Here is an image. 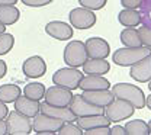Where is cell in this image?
Listing matches in <instances>:
<instances>
[{
	"label": "cell",
	"instance_id": "obj_5",
	"mask_svg": "<svg viewBox=\"0 0 151 135\" xmlns=\"http://www.w3.org/2000/svg\"><path fill=\"white\" fill-rule=\"evenodd\" d=\"M7 134L10 135H28L32 132V118L23 115L18 111L9 112L6 116Z\"/></svg>",
	"mask_w": 151,
	"mask_h": 135
},
{
	"label": "cell",
	"instance_id": "obj_39",
	"mask_svg": "<svg viewBox=\"0 0 151 135\" xmlns=\"http://www.w3.org/2000/svg\"><path fill=\"white\" fill-rule=\"evenodd\" d=\"M145 106H147V108L151 111V95L145 97Z\"/></svg>",
	"mask_w": 151,
	"mask_h": 135
},
{
	"label": "cell",
	"instance_id": "obj_13",
	"mask_svg": "<svg viewBox=\"0 0 151 135\" xmlns=\"http://www.w3.org/2000/svg\"><path fill=\"white\" fill-rule=\"evenodd\" d=\"M39 112L45 113L48 116H52L55 119H60L63 122H76L77 116L73 113V111L70 108H63V106H52L47 102L39 103Z\"/></svg>",
	"mask_w": 151,
	"mask_h": 135
},
{
	"label": "cell",
	"instance_id": "obj_6",
	"mask_svg": "<svg viewBox=\"0 0 151 135\" xmlns=\"http://www.w3.org/2000/svg\"><path fill=\"white\" fill-rule=\"evenodd\" d=\"M83 78V73L74 68V67H64V68H60L57 70L52 76V83L57 86H61V87H65L68 90H76L78 89V84H80V80Z\"/></svg>",
	"mask_w": 151,
	"mask_h": 135
},
{
	"label": "cell",
	"instance_id": "obj_27",
	"mask_svg": "<svg viewBox=\"0 0 151 135\" xmlns=\"http://www.w3.org/2000/svg\"><path fill=\"white\" fill-rule=\"evenodd\" d=\"M13 45H15V37L12 34H7V32L0 34V55L9 54Z\"/></svg>",
	"mask_w": 151,
	"mask_h": 135
},
{
	"label": "cell",
	"instance_id": "obj_24",
	"mask_svg": "<svg viewBox=\"0 0 151 135\" xmlns=\"http://www.w3.org/2000/svg\"><path fill=\"white\" fill-rule=\"evenodd\" d=\"M121 42L124 44V47H141V39H139V34H138V29L135 28H125L122 32H121Z\"/></svg>",
	"mask_w": 151,
	"mask_h": 135
},
{
	"label": "cell",
	"instance_id": "obj_31",
	"mask_svg": "<svg viewBox=\"0 0 151 135\" xmlns=\"http://www.w3.org/2000/svg\"><path fill=\"white\" fill-rule=\"evenodd\" d=\"M84 135H111V128L109 126H96L83 131Z\"/></svg>",
	"mask_w": 151,
	"mask_h": 135
},
{
	"label": "cell",
	"instance_id": "obj_42",
	"mask_svg": "<svg viewBox=\"0 0 151 135\" xmlns=\"http://www.w3.org/2000/svg\"><path fill=\"white\" fill-rule=\"evenodd\" d=\"M148 129H150V134H151V121L148 122Z\"/></svg>",
	"mask_w": 151,
	"mask_h": 135
},
{
	"label": "cell",
	"instance_id": "obj_16",
	"mask_svg": "<svg viewBox=\"0 0 151 135\" xmlns=\"http://www.w3.org/2000/svg\"><path fill=\"white\" fill-rule=\"evenodd\" d=\"M81 96H83V99H86L87 102H90L92 105L100 106V108H106L115 99L112 90H109V89H103V90H87V92H83Z\"/></svg>",
	"mask_w": 151,
	"mask_h": 135
},
{
	"label": "cell",
	"instance_id": "obj_7",
	"mask_svg": "<svg viewBox=\"0 0 151 135\" xmlns=\"http://www.w3.org/2000/svg\"><path fill=\"white\" fill-rule=\"evenodd\" d=\"M64 122L45 113H37L32 118V126L38 135H55Z\"/></svg>",
	"mask_w": 151,
	"mask_h": 135
},
{
	"label": "cell",
	"instance_id": "obj_29",
	"mask_svg": "<svg viewBox=\"0 0 151 135\" xmlns=\"http://www.w3.org/2000/svg\"><path fill=\"white\" fill-rule=\"evenodd\" d=\"M108 0H78V4L81 7H86L89 10H100L106 6Z\"/></svg>",
	"mask_w": 151,
	"mask_h": 135
},
{
	"label": "cell",
	"instance_id": "obj_15",
	"mask_svg": "<svg viewBox=\"0 0 151 135\" xmlns=\"http://www.w3.org/2000/svg\"><path fill=\"white\" fill-rule=\"evenodd\" d=\"M129 76L135 81L148 83L151 80V55H148V57H145L144 60H141V61L135 62L134 65H131Z\"/></svg>",
	"mask_w": 151,
	"mask_h": 135
},
{
	"label": "cell",
	"instance_id": "obj_28",
	"mask_svg": "<svg viewBox=\"0 0 151 135\" xmlns=\"http://www.w3.org/2000/svg\"><path fill=\"white\" fill-rule=\"evenodd\" d=\"M58 135H83V129L74 122H64L58 129Z\"/></svg>",
	"mask_w": 151,
	"mask_h": 135
},
{
	"label": "cell",
	"instance_id": "obj_40",
	"mask_svg": "<svg viewBox=\"0 0 151 135\" xmlns=\"http://www.w3.org/2000/svg\"><path fill=\"white\" fill-rule=\"evenodd\" d=\"M147 4L151 7V0H142V6H147ZM142 6H141V7H142Z\"/></svg>",
	"mask_w": 151,
	"mask_h": 135
},
{
	"label": "cell",
	"instance_id": "obj_25",
	"mask_svg": "<svg viewBox=\"0 0 151 135\" xmlns=\"http://www.w3.org/2000/svg\"><path fill=\"white\" fill-rule=\"evenodd\" d=\"M124 128H125V134L127 135H148L150 134L148 124H145L141 119L128 121Z\"/></svg>",
	"mask_w": 151,
	"mask_h": 135
},
{
	"label": "cell",
	"instance_id": "obj_33",
	"mask_svg": "<svg viewBox=\"0 0 151 135\" xmlns=\"http://www.w3.org/2000/svg\"><path fill=\"white\" fill-rule=\"evenodd\" d=\"M121 4L125 9H138L142 6V0H121Z\"/></svg>",
	"mask_w": 151,
	"mask_h": 135
},
{
	"label": "cell",
	"instance_id": "obj_26",
	"mask_svg": "<svg viewBox=\"0 0 151 135\" xmlns=\"http://www.w3.org/2000/svg\"><path fill=\"white\" fill-rule=\"evenodd\" d=\"M45 86L42 83H38V81H34V83H28L25 86V89L22 90L23 95L29 99H34V100H41L44 99V95H45Z\"/></svg>",
	"mask_w": 151,
	"mask_h": 135
},
{
	"label": "cell",
	"instance_id": "obj_10",
	"mask_svg": "<svg viewBox=\"0 0 151 135\" xmlns=\"http://www.w3.org/2000/svg\"><path fill=\"white\" fill-rule=\"evenodd\" d=\"M68 108L73 111V113H74L77 118H83V116H90V115H102V113H105V108L92 105L90 102H87L86 99H83L81 95H74Z\"/></svg>",
	"mask_w": 151,
	"mask_h": 135
},
{
	"label": "cell",
	"instance_id": "obj_41",
	"mask_svg": "<svg viewBox=\"0 0 151 135\" xmlns=\"http://www.w3.org/2000/svg\"><path fill=\"white\" fill-rule=\"evenodd\" d=\"M6 31V25H3V23H0V34H3Z\"/></svg>",
	"mask_w": 151,
	"mask_h": 135
},
{
	"label": "cell",
	"instance_id": "obj_23",
	"mask_svg": "<svg viewBox=\"0 0 151 135\" xmlns=\"http://www.w3.org/2000/svg\"><path fill=\"white\" fill-rule=\"evenodd\" d=\"M20 18V12L16 6L9 4V6H0V23L9 26L16 23Z\"/></svg>",
	"mask_w": 151,
	"mask_h": 135
},
{
	"label": "cell",
	"instance_id": "obj_32",
	"mask_svg": "<svg viewBox=\"0 0 151 135\" xmlns=\"http://www.w3.org/2000/svg\"><path fill=\"white\" fill-rule=\"evenodd\" d=\"M52 1L54 0H22V3L28 7H42V6H47Z\"/></svg>",
	"mask_w": 151,
	"mask_h": 135
},
{
	"label": "cell",
	"instance_id": "obj_21",
	"mask_svg": "<svg viewBox=\"0 0 151 135\" xmlns=\"http://www.w3.org/2000/svg\"><path fill=\"white\" fill-rule=\"evenodd\" d=\"M142 16L139 12H137V9H125L121 10L118 13V22L125 26V28H137L141 25Z\"/></svg>",
	"mask_w": 151,
	"mask_h": 135
},
{
	"label": "cell",
	"instance_id": "obj_2",
	"mask_svg": "<svg viewBox=\"0 0 151 135\" xmlns=\"http://www.w3.org/2000/svg\"><path fill=\"white\" fill-rule=\"evenodd\" d=\"M112 93L118 99L128 100L129 103L134 105L135 109H142L145 106V95L141 87L131 84V83H116L112 86Z\"/></svg>",
	"mask_w": 151,
	"mask_h": 135
},
{
	"label": "cell",
	"instance_id": "obj_11",
	"mask_svg": "<svg viewBox=\"0 0 151 135\" xmlns=\"http://www.w3.org/2000/svg\"><path fill=\"white\" fill-rule=\"evenodd\" d=\"M22 71H23L25 77L39 78L47 73V64H45V61H44L42 57H39V55H32V57L26 58V60L23 61Z\"/></svg>",
	"mask_w": 151,
	"mask_h": 135
},
{
	"label": "cell",
	"instance_id": "obj_4",
	"mask_svg": "<svg viewBox=\"0 0 151 135\" xmlns=\"http://www.w3.org/2000/svg\"><path fill=\"white\" fill-rule=\"evenodd\" d=\"M134 112H135V108L132 103H129L128 100H124V99H118V97H115L113 102H111L105 108V115L109 118L111 122H115V124L129 119L134 115Z\"/></svg>",
	"mask_w": 151,
	"mask_h": 135
},
{
	"label": "cell",
	"instance_id": "obj_43",
	"mask_svg": "<svg viewBox=\"0 0 151 135\" xmlns=\"http://www.w3.org/2000/svg\"><path fill=\"white\" fill-rule=\"evenodd\" d=\"M148 89H150V92H151V80L148 81Z\"/></svg>",
	"mask_w": 151,
	"mask_h": 135
},
{
	"label": "cell",
	"instance_id": "obj_18",
	"mask_svg": "<svg viewBox=\"0 0 151 135\" xmlns=\"http://www.w3.org/2000/svg\"><path fill=\"white\" fill-rule=\"evenodd\" d=\"M111 83L109 80L103 76H83V78L80 80L78 89H81V92H87V90H103V89H109Z\"/></svg>",
	"mask_w": 151,
	"mask_h": 135
},
{
	"label": "cell",
	"instance_id": "obj_38",
	"mask_svg": "<svg viewBox=\"0 0 151 135\" xmlns=\"http://www.w3.org/2000/svg\"><path fill=\"white\" fill-rule=\"evenodd\" d=\"M18 0H0V6H9V4H16Z\"/></svg>",
	"mask_w": 151,
	"mask_h": 135
},
{
	"label": "cell",
	"instance_id": "obj_20",
	"mask_svg": "<svg viewBox=\"0 0 151 135\" xmlns=\"http://www.w3.org/2000/svg\"><path fill=\"white\" fill-rule=\"evenodd\" d=\"M76 124L83 129H90V128H96V126H109L111 121L109 118L102 113V115H90V116H83V118H77Z\"/></svg>",
	"mask_w": 151,
	"mask_h": 135
},
{
	"label": "cell",
	"instance_id": "obj_8",
	"mask_svg": "<svg viewBox=\"0 0 151 135\" xmlns=\"http://www.w3.org/2000/svg\"><path fill=\"white\" fill-rule=\"evenodd\" d=\"M68 20H70V25L73 28L77 29H90L92 26H94L96 23V15H94L93 10H89L86 7H76L70 12L68 15Z\"/></svg>",
	"mask_w": 151,
	"mask_h": 135
},
{
	"label": "cell",
	"instance_id": "obj_36",
	"mask_svg": "<svg viewBox=\"0 0 151 135\" xmlns=\"http://www.w3.org/2000/svg\"><path fill=\"white\" fill-rule=\"evenodd\" d=\"M6 73H7V65H6V62L3 60H0V78L4 77Z\"/></svg>",
	"mask_w": 151,
	"mask_h": 135
},
{
	"label": "cell",
	"instance_id": "obj_34",
	"mask_svg": "<svg viewBox=\"0 0 151 135\" xmlns=\"http://www.w3.org/2000/svg\"><path fill=\"white\" fill-rule=\"evenodd\" d=\"M111 135H127L125 134V128L119 126V125H115L113 128H111Z\"/></svg>",
	"mask_w": 151,
	"mask_h": 135
},
{
	"label": "cell",
	"instance_id": "obj_19",
	"mask_svg": "<svg viewBox=\"0 0 151 135\" xmlns=\"http://www.w3.org/2000/svg\"><path fill=\"white\" fill-rule=\"evenodd\" d=\"M39 100H34V99H29L25 95L18 97L15 100V111H18L23 115L29 116V118H34V116L39 113Z\"/></svg>",
	"mask_w": 151,
	"mask_h": 135
},
{
	"label": "cell",
	"instance_id": "obj_37",
	"mask_svg": "<svg viewBox=\"0 0 151 135\" xmlns=\"http://www.w3.org/2000/svg\"><path fill=\"white\" fill-rule=\"evenodd\" d=\"M7 134V124L4 119H0V135H6Z\"/></svg>",
	"mask_w": 151,
	"mask_h": 135
},
{
	"label": "cell",
	"instance_id": "obj_12",
	"mask_svg": "<svg viewBox=\"0 0 151 135\" xmlns=\"http://www.w3.org/2000/svg\"><path fill=\"white\" fill-rule=\"evenodd\" d=\"M45 32L50 37H52L54 39H58V41H68V39L73 38V35H74L73 26L65 23V22H61V20L48 22L45 25Z\"/></svg>",
	"mask_w": 151,
	"mask_h": 135
},
{
	"label": "cell",
	"instance_id": "obj_35",
	"mask_svg": "<svg viewBox=\"0 0 151 135\" xmlns=\"http://www.w3.org/2000/svg\"><path fill=\"white\" fill-rule=\"evenodd\" d=\"M9 113V109H7V106H6V103H3L1 100H0V119H4L6 116Z\"/></svg>",
	"mask_w": 151,
	"mask_h": 135
},
{
	"label": "cell",
	"instance_id": "obj_9",
	"mask_svg": "<svg viewBox=\"0 0 151 135\" xmlns=\"http://www.w3.org/2000/svg\"><path fill=\"white\" fill-rule=\"evenodd\" d=\"M73 93L71 90L65 89V87H61V86H52V87H48L45 90V95L44 99L47 103L52 105V106H63V108H68L71 100H73Z\"/></svg>",
	"mask_w": 151,
	"mask_h": 135
},
{
	"label": "cell",
	"instance_id": "obj_1",
	"mask_svg": "<svg viewBox=\"0 0 151 135\" xmlns=\"http://www.w3.org/2000/svg\"><path fill=\"white\" fill-rule=\"evenodd\" d=\"M151 55V48L148 47H124V48H118L112 55L113 62L116 65H121V67H131L135 62L144 60L145 57Z\"/></svg>",
	"mask_w": 151,
	"mask_h": 135
},
{
	"label": "cell",
	"instance_id": "obj_30",
	"mask_svg": "<svg viewBox=\"0 0 151 135\" xmlns=\"http://www.w3.org/2000/svg\"><path fill=\"white\" fill-rule=\"evenodd\" d=\"M138 34H139V39H141V44L144 47H148L151 48V26H141L138 28Z\"/></svg>",
	"mask_w": 151,
	"mask_h": 135
},
{
	"label": "cell",
	"instance_id": "obj_17",
	"mask_svg": "<svg viewBox=\"0 0 151 135\" xmlns=\"http://www.w3.org/2000/svg\"><path fill=\"white\" fill-rule=\"evenodd\" d=\"M111 70V64L106 58H87L83 64V73L92 76H105Z\"/></svg>",
	"mask_w": 151,
	"mask_h": 135
},
{
	"label": "cell",
	"instance_id": "obj_3",
	"mask_svg": "<svg viewBox=\"0 0 151 135\" xmlns=\"http://www.w3.org/2000/svg\"><path fill=\"white\" fill-rule=\"evenodd\" d=\"M64 62L68 67H74L80 68L83 67V64L87 61V51H86V45L81 41H70L65 48H64Z\"/></svg>",
	"mask_w": 151,
	"mask_h": 135
},
{
	"label": "cell",
	"instance_id": "obj_14",
	"mask_svg": "<svg viewBox=\"0 0 151 135\" xmlns=\"http://www.w3.org/2000/svg\"><path fill=\"white\" fill-rule=\"evenodd\" d=\"M84 45L89 58H108V55L111 54V47L103 38L92 37L84 42Z\"/></svg>",
	"mask_w": 151,
	"mask_h": 135
},
{
	"label": "cell",
	"instance_id": "obj_22",
	"mask_svg": "<svg viewBox=\"0 0 151 135\" xmlns=\"http://www.w3.org/2000/svg\"><path fill=\"white\" fill-rule=\"evenodd\" d=\"M22 95V89L18 84H3L0 86V100L3 103H15V100Z\"/></svg>",
	"mask_w": 151,
	"mask_h": 135
}]
</instances>
